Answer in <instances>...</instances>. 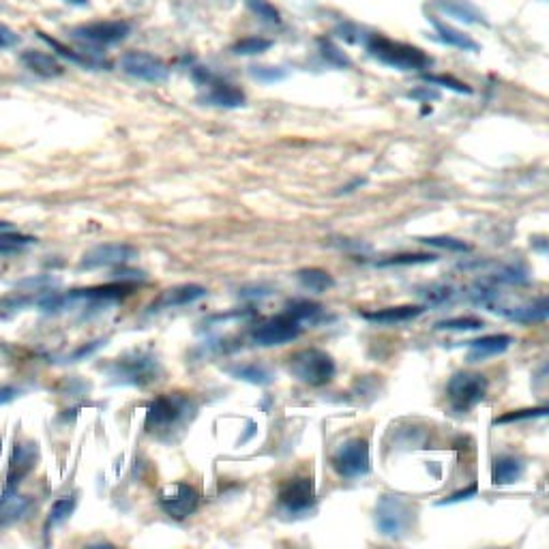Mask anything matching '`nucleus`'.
Segmentation results:
<instances>
[{
  "instance_id": "19",
  "label": "nucleus",
  "mask_w": 549,
  "mask_h": 549,
  "mask_svg": "<svg viewBox=\"0 0 549 549\" xmlns=\"http://www.w3.org/2000/svg\"><path fill=\"white\" fill-rule=\"evenodd\" d=\"M436 5L447 13V16L455 18V20H462L466 24H481V26H487V20L483 13L470 5L468 0H436Z\"/></svg>"
},
{
  "instance_id": "27",
  "label": "nucleus",
  "mask_w": 549,
  "mask_h": 549,
  "mask_svg": "<svg viewBox=\"0 0 549 549\" xmlns=\"http://www.w3.org/2000/svg\"><path fill=\"white\" fill-rule=\"evenodd\" d=\"M543 417H549V406L528 408V410H515V412H509V414H500L498 419H494V425L515 423V421H530V419H543Z\"/></svg>"
},
{
  "instance_id": "20",
  "label": "nucleus",
  "mask_w": 549,
  "mask_h": 549,
  "mask_svg": "<svg viewBox=\"0 0 549 549\" xmlns=\"http://www.w3.org/2000/svg\"><path fill=\"white\" fill-rule=\"evenodd\" d=\"M522 472H524V464L519 462L517 457L504 455V457H498L492 466V481L496 487L513 485L519 481V477H522Z\"/></svg>"
},
{
  "instance_id": "33",
  "label": "nucleus",
  "mask_w": 549,
  "mask_h": 549,
  "mask_svg": "<svg viewBox=\"0 0 549 549\" xmlns=\"http://www.w3.org/2000/svg\"><path fill=\"white\" fill-rule=\"evenodd\" d=\"M436 254H402V256H391L387 260H380L378 266H410V264H427L436 262Z\"/></svg>"
},
{
  "instance_id": "1",
  "label": "nucleus",
  "mask_w": 549,
  "mask_h": 549,
  "mask_svg": "<svg viewBox=\"0 0 549 549\" xmlns=\"http://www.w3.org/2000/svg\"><path fill=\"white\" fill-rule=\"evenodd\" d=\"M367 50L382 65H389L399 71H423L432 63L423 50L387 37H372L367 43Z\"/></svg>"
},
{
  "instance_id": "39",
  "label": "nucleus",
  "mask_w": 549,
  "mask_h": 549,
  "mask_svg": "<svg viewBox=\"0 0 549 549\" xmlns=\"http://www.w3.org/2000/svg\"><path fill=\"white\" fill-rule=\"evenodd\" d=\"M16 43H18V35L13 31H9L5 24H0V50L16 46Z\"/></svg>"
},
{
  "instance_id": "40",
  "label": "nucleus",
  "mask_w": 549,
  "mask_h": 549,
  "mask_svg": "<svg viewBox=\"0 0 549 549\" xmlns=\"http://www.w3.org/2000/svg\"><path fill=\"white\" fill-rule=\"evenodd\" d=\"M20 395L18 389H13V387H0V406H5L9 402H13V399H16Z\"/></svg>"
},
{
  "instance_id": "26",
  "label": "nucleus",
  "mask_w": 549,
  "mask_h": 549,
  "mask_svg": "<svg viewBox=\"0 0 549 549\" xmlns=\"http://www.w3.org/2000/svg\"><path fill=\"white\" fill-rule=\"evenodd\" d=\"M419 241L423 245H429V247H438V249H444V251H455V254H468V251L472 249L468 243L453 239V236H423V239H419Z\"/></svg>"
},
{
  "instance_id": "21",
  "label": "nucleus",
  "mask_w": 549,
  "mask_h": 549,
  "mask_svg": "<svg viewBox=\"0 0 549 549\" xmlns=\"http://www.w3.org/2000/svg\"><path fill=\"white\" fill-rule=\"evenodd\" d=\"M429 22L434 24L440 41L447 43V46H453V48H457V50H466V52H479V50H481L479 43H477V41H472V39H470L468 35H464L462 31H455V28L438 22L436 18H429Z\"/></svg>"
},
{
  "instance_id": "14",
  "label": "nucleus",
  "mask_w": 549,
  "mask_h": 549,
  "mask_svg": "<svg viewBox=\"0 0 549 549\" xmlns=\"http://www.w3.org/2000/svg\"><path fill=\"white\" fill-rule=\"evenodd\" d=\"M511 344H513V337L504 335V333L479 337L474 341H466V346L470 348L468 361L470 363H479V361H485V359H492V356L507 352L511 348Z\"/></svg>"
},
{
  "instance_id": "25",
  "label": "nucleus",
  "mask_w": 549,
  "mask_h": 549,
  "mask_svg": "<svg viewBox=\"0 0 549 549\" xmlns=\"http://www.w3.org/2000/svg\"><path fill=\"white\" fill-rule=\"evenodd\" d=\"M273 46V41L269 39H262V37H245L241 41L234 43L232 52L239 54V56H256V54H262Z\"/></svg>"
},
{
  "instance_id": "2",
  "label": "nucleus",
  "mask_w": 549,
  "mask_h": 549,
  "mask_svg": "<svg viewBox=\"0 0 549 549\" xmlns=\"http://www.w3.org/2000/svg\"><path fill=\"white\" fill-rule=\"evenodd\" d=\"M290 374L307 387H324L335 376V361L329 352L305 348L290 356Z\"/></svg>"
},
{
  "instance_id": "35",
  "label": "nucleus",
  "mask_w": 549,
  "mask_h": 549,
  "mask_svg": "<svg viewBox=\"0 0 549 549\" xmlns=\"http://www.w3.org/2000/svg\"><path fill=\"white\" fill-rule=\"evenodd\" d=\"M425 80L429 84H438V86H444V88H449V91L462 93V95H470L472 93L470 86H466L464 82H459V80H453L449 76H425Z\"/></svg>"
},
{
  "instance_id": "30",
  "label": "nucleus",
  "mask_w": 549,
  "mask_h": 549,
  "mask_svg": "<svg viewBox=\"0 0 549 549\" xmlns=\"http://www.w3.org/2000/svg\"><path fill=\"white\" fill-rule=\"evenodd\" d=\"M73 509H76V498H73V496L58 498V500L52 504V509H50L48 526H56V524L65 522V519L73 513Z\"/></svg>"
},
{
  "instance_id": "7",
  "label": "nucleus",
  "mask_w": 549,
  "mask_h": 549,
  "mask_svg": "<svg viewBox=\"0 0 549 549\" xmlns=\"http://www.w3.org/2000/svg\"><path fill=\"white\" fill-rule=\"evenodd\" d=\"M299 335H301V324L294 318H290L288 314L264 320L256 326L254 331H251V339H254V344L264 346V348L288 344V341H294Z\"/></svg>"
},
{
  "instance_id": "4",
  "label": "nucleus",
  "mask_w": 549,
  "mask_h": 549,
  "mask_svg": "<svg viewBox=\"0 0 549 549\" xmlns=\"http://www.w3.org/2000/svg\"><path fill=\"white\" fill-rule=\"evenodd\" d=\"M487 393V380L481 374L457 372L447 384V397L455 412H470L483 402Z\"/></svg>"
},
{
  "instance_id": "37",
  "label": "nucleus",
  "mask_w": 549,
  "mask_h": 549,
  "mask_svg": "<svg viewBox=\"0 0 549 549\" xmlns=\"http://www.w3.org/2000/svg\"><path fill=\"white\" fill-rule=\"evenodd\" d=\"M477 492H479V487H477V483H472V485H468L466 489H462V492H455V494L447 496V498H444V500H440L438 504H440V507H447V504L464 502V500H470V498H474V496H477Z\"/></svg>"
},
{
  "instance_id": "9",
  "label": "nucleus",
  "mask_w": 549,
  "mask_h": 549,
  "mask_svg": "<svg viewBox=\"0 0 549 549\" xmlns=\"http://www.w3.org/2000/svg\"><path fill=\"white\" fill-rule=\"evenodd\" d=\"M121 69L127 73V76L142 82H151V84L166 82L170 76L168 65L163 63L161 58L148 52H127L121 58Z\"/></svg>"
},
{
  "instance_id": "42",
  "label": "nucleus",
  "mask_w": 549,
  "mask_h": 549,
  "mask_svg": "<svg viewBox=\"0 0 549 549\" xmlns=\"http://www.w3.org/2000/svg\"><path fill=\"white\" fill-rule=\"evenodd\" d=\"M11 228V224H7V221H0V232H7Z\"/></svg>"
},
{
  "instance_id": "6",
  "label": "nucleus",
  "mask_w": 549,
  "mask_h": 549,
  "mask_svg": "<svg viewBox=\"0 0 549 549\" xmlns=\"http://www.w3.org/2000/svg\"><path fill=\"white\" fill-rule=\"evenodd\" d=\"M279 509L281 513L299 517L316 507V487L309 477H299L288 481L279 492Z\"/></svg>"
},
{
  "instance_id": "8",
  "label": "nucleus",
  "mask_w": 549,
  "mask_h": 549,
  "mask_svg": "<svg viewBox=\"0 0 549 549\" xmlns=\"http://www.w3.org/2000/svg\"><path fill=\"white\" fill-rule=\"evenodd\" d=\"M129 33L131 24L125 20H99L91 24H82L71 31V35L76 39L95 43V46H114V43L125 41Z\"/></svg>"
},
{
  "instance_id": "31",
  "label": "nucleus",
  "mask_w": 549,
  "mask_h": 549,
  "mask_svg": "<svg viewBox=\"0 0 549 549\" xmlns=\"http://www.w3.org/2000/svg\"><path fill=\"white\" fill-rule=\"evenodd\" d=\"M438 331H479L483 329V320L464 316V318H451V320H442L436 324Z\"/></svg>"
},
{
  "instance_id": "5",
  "label": "nucleus",
  "mask_w": 549,
  "mask_h": 549,
  "mask_svg": "<svg viewBox=\"0 0 549 549\" xmlns=\"http://www.w3.org/2000/svg\"><path fill=\"white\" fill-rule=\"evenodd\" d=\"M333 468L344 479L363 477L372 470V455H369V444L363 438L348 440L341 444L333 457Z\"/></svg>"
},
{
  "instance_id": "12",
  "label": "nucleus",
  "mask_w": 549,
  "mask_h": 549,
  "mask_svg": "<svg viewBox=\"0 0 549 549\" xmlns=\"http://www.w3.org/2000/svg\"><path fill=\"white\" fill-rule=\"evenodd\" d=\"M133 258H138V249L125 245V243H110V245H99L91 251H86L82 256L78 269L80 271H93V269H106V266L125 264Z\"/></svg>"
},
{
  "instance_id": "28",
  "label": "nucleus",
  "mask_w": 549,
  "mask_h": 549,
  "mask_svg": "<svg viewBox=\"0 0 549 549\" xmlns=\"http://www.w3.org/2000/svg\"><path fill=\"white\" fill-rule=\"evenodd\" d=\"M37 239L35 236H24V234H0V256H11L18 254L24 245H33Z\"/></svg>"
},
{
  "instance_id": "36",
  "label": "nucleus",
  "mask_w": 549,
  "mask_h": 549,
  "mask_svg": "<svg viewBox=\"0 0 549 549\" xmlns=\"http://www.w3.org/2000/svg\"><path fill=\"white\" fill-rule=\"evenodd\" d=\"M251 76L260 82H277L281 78H286V71L275 67H251Z\"/></svg>"
},
{
  "instance_id": "29",
  "label": "nucleus",
  "mask_w": 549,
  "mask_h": 549,
  "mask_svg": "<svg viewBox=\"0 0 549 549\" xmlns=\"http://www.w3.org/2000/svg\"><path fill=\"white\" fill-rule=\"evenodd\" d=\"M26 509H28V500H24V498H13V500L5 502L3 507H0V528L16 522V519H20L24 515Z\"/></svg>"
},
{
  "instance_id": "16",
  "label": "nucleus",
  "mask_w": 549,
  "mask_h": 549,
  "mask_svg": "<svg viewBox=\"0 0 549 549\" xmlns=\"http://www.w3.org/2000/svg\"><path fill=\"white\" fill-rule=\"evenodd\" d=\"M157 372V365L153 359H133V361H121L114 369V376L121 378L123 382L142 384L153 380V374Z\"/></svg>"
},
{
  "instance_id": "43",
  "label": "nucleus",
  "mask_w": 549,
  "mask_h": 549,
  "mask_svg": "<svg viewBox=\"0 0 549 549\" xmlns=\"http://www.w3.org/2000/svg\"><path fill=\"white\" fill-rule=\"evenodd\" d=\"M541 374H549V365H545V367L541 369Z\"/></svg>"
},
{
  "instance_id": "22",
  "label": "nucleus",
  "mask_w": 549,
  "mask_h": 549,
  "mask_svg": "<svg viewBox=\"0 0 549 549\" xmlns=\"http://www.w3.org/2000/svg\"><path fill=\"white\" fill-rule=\"evenodd\" d=\"M296 277H299L303 288H307L311 292H318V294L335 286L333 277L326 271H322V269H303V271L296 273Z\"/></svg>"
},
{
  "instance_id": "11",
  "label": "nucleus",
  "mask_w": 549,
  "mask_h": 549,
  "mask_svg": "<svg viewBox=\"0 0 549 549\" xmlns=\"http://www.w3.org/2000/svg\"><path fill=\"white\" fill-rule=\"evenodd\" d=\"M189 412V402L185 397H159L146 412V429L159 432L176 425Z\"/></svg>"
},
{
  "instance_id": "10",
  "label": "nucleus",
  "mask_w": 549,
  "mask_h": 549,
  "mask_svg": "<svg viewBox=\"0 0 549 549\" xmlns=\"http://www.w3.org/2000/svg\"><path fill=\"white\" fill-rule=\"evenodd\" d=\"M200 496L187 483H172L159 492V507L172 519H185L198 509Z\"/></svg>"
},
{
  "instance_id": "23",
  "label": "nucleus",
  "mask_w": 549,
  "mask_h": 549,
  "mask_svg": "<svg viewBox=\"0 0 549 549\" xmlns=\"http://www.w3.org/2000/svg\"><path fill=\"white\" fill-rule=\"evenodd\" d=\"M509 318L519 320V322H541L549 318V296H543V299L532 301L530 305L515 309L509 314Z\"/></svg>"
},
{
  "instance_id": "34",
  "label": "nucleus",
  "mask_w": 549,
  "mask_h": 549,
  "mask_svg": "<svg viewBox=\"0 0 549 549\" xmlns=\"http://www.w3.org/2000/svg\"><path fill=\"white\" fill-rule=\"evenodd\" d=\"M247 7L254 11L260 20L279 24V11L269 3V0H247Z\"/></svg>"
},
{
  "instance_id": "3",
  "label": "nucleus",
  "mask_w": 549,
  "mask_h": 549,
  "mask_svg": "<svg viewBox=\"0 0 549 549\" xmlns=\"http://www.w3.org/2000/svg\"><path fill=\"white\" fill-rule=\"evenodd\" d=\"M414 507L399 496H382L376 507V526L380 534L389 539H399L412 528Z\"/></svg>"
},
{
  "instance_id": "17",
  "label": "nucleus",
  "mask_w": 549,
  "mask_h": 549,
  "mask_svg": "<svg viewBox=\"0 0 549 549\" xmlns=\"http://www.w3.org/2000/svg\"><path fill=\"white\" fill-rule=\"evenodd\" d=\"M425 314L423 305H402V307H389V309H378V311H363V318L376 324H399L419 318Z\"/></svg>"
},
{
  "instance_id": "38",
  "label": "nucleus",
  "mask_w": 549,
  "mask_h": 549,
  "mask_svg": "<svg viewBox=\"0 0 549 549\" xmlns=\"http://www.w3.org/2000/svg\"><path fill=\"white\" fill-rule=\"evenodd\" d=\"M322 48H324V56L329 58L331 63H335L337 67H350L348 58L344 54H341V50H337L335 46H331V43H322Z\"/></svg>"
},
{
  "instance_id": "41",
  "label": "nucleus",
  "mask_w": 549,
  "mask_h": 549,
  "mask_svg": "<svg viewBox=\"0 0 549 549\" xmlns=\"http://www.w3.org/2000/svg\"><path fill=\"white\" fill-rule=\"evenodd\" d=\"M65 3L76 5V7H84V5H88V0H65Z\"/></svg>"
},
{
  "instance_id": "32",
  "label": "nucleus",
  "mask_w": 549,
  "mask_h": 549,
  "mask_svg": "<svg viewBox=\"0 0 549 549\" xmlns=\"http://www.w3.org/2000/svg\"><path fill=\"white\" fill-rule=\"evenodd\" d=\"M320 311H322V307L316 305V303H309V301H292V303L288 305L286 314L301 324V322H305V320L316 318V316L320 314Z\"/></svg>"
},
{
  "instance_id": "15",
  "label": "nucleus",
  "mask_w": 549,
  "mask_h": 549,
  "mask_svg": "<svg viewBox=\"0 0 549 549\" xmlns=\"http://www.w3.org/2000/svg\"><path fill=\"white\" fill-rule=\"evenodd\" d=\"M206 296V288L198 286V284H185V286H176L163 292L159 299L153 303L151 311H161V309H170V307H181V305H189L198 299Z\"/></svg>"
},
{
  "instance_id": "24",
  "label": "nucleus",
  "mask_w": 549,
  "mask_h": 549,
  "mask_svg": "<svg viewBox=\"0 0 549 549\" xmlns=\"http://www.w3.org/2000/svg\"><path fill=\"white\" fill-rule=\"evenodd\" d=\"M230 374H232L234 378L243 380V382L260 384V387H264V384H271V382H273V372H271V369L262 367V365H241V367L230 369Z\"/></svg>"
},
{
  "instance_id": "18",
  "label": "nucleus",
  "mask_w": 549,
  "mask_h": 549,
  "mask_svg": "<svg viewBox=\"0 0 549 549\" xmlns=\"http://www.w3.org/2000/svg\"><path fill=\"white\" fill-rule=\"evenodd\" d=\"M20 61L24 63L26 69H31L41 78H58V76H63V71H65L63 65L58 63L52 54H46V52L28 50L20 56Z\"/></svg>"
},
{
  "instance_id": "13",
  "label": "nucleus",
  "mask_w": 549,
  "mask_h": 549,
  "mask_svg": "<svg viewBox=\"0 0 549 549\" xmlns=\"http://www.w3.org/2000/svg\"><path fill=\"white\" fill-rule=\"evenodd\" d=\"M194 78H196V82L209 86V93H206L202 99L206 103H211V106H219V108H241V106H245V93L241 91V88H236L234 84L213 80L211 73H206L204 69H196Z\"/></svg>"
}]
</instances>
